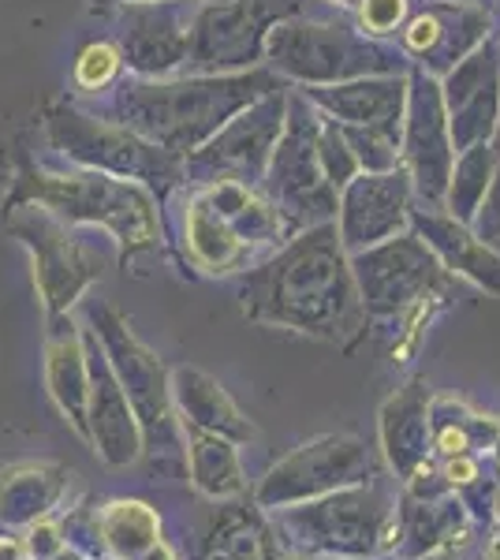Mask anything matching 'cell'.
Masks as SVG:
<instances>
[{
  "label": "cell",
  "instance_id": "277c9868",
  "mask_svg": "<svg viewBox=\"0 0 500 560\" xmlns=\"http://www.w3.org/2000/svg\"><path fill=\"white\" fill-rule=\"evenodd\" d=\"M15 232L26 236V243L38 250V284L45 292L49 311L53 314L63 311V306L75 300L79 288H83L86 280L97 273V269L86 261L83 247H79V243H71L60 229H53V224H45V221L15 224Z\"/></svg>",
  "mask_w": 500,
  "mask_h": 560
},
{
  "label": "cell",
  "instance_id": "3957f363",
  "mask_svg": "<svg viewBox=\"0 0 500 560\" xmlns=\"http://www.w3.org/2000/svg\"><path fill=\"white\" fill-rule=\"evenodd\" d=\"M86 377H90V393H86V433L94 438V445L102 448V456L108 464H131L139 456V427L131 419L127 408V396L116 385L113 370L102 355L86 359Z\"/></svg>",
  "mask_w": 500,
  "mask_h": 560
},
{
  "label": "cell",
  "instance_id": "7a4b0ae2",
  "mask_svg": "<svg viewBox=\"0 0 500 560\" xmlns=\"http://www.w3.org/2000/svg\"><path fill=\"white\" fill-rule=\"evenodd\" d=\"M362 471L359 445H344V441H329V445H314L306 453L292 456L288 464H280L277 471L261 486V504H284L311 497L322 490H333L340 482H351Z\"/></svg>",
  "mask_w": 500,
  "mask_h": 560
},
{
  "label": "cell",
  "instance_id": "7c38bea8",
  "mask_svg": "<svg viewBox=\"0 0 500 560\" xmlns=\"http://www.w3.org/2000/svg\"><path fill=\"white\" fill-rule=\"evenodd\" d=\"M116 68H120V52H116L113 45H105V42H94V45H86V49L79 52L75 83L83 90H102L108 79L116 75Z\"/></svg>",
  "mask_w": 500,
  "mask_h": 560
},
{
  "label": "cell",
  "instance_id": "6da1fadb",
  "mask_svg": "<svg viewBox=\"0 0 500 560\" xmlns=\"http://www.w3.org/2000/svg\"><path fill=\"white\" fill-rule=\"evenodd\" d=\"M23 195H34L38 202L53 210L79 217V221H105L127 240H147L150 236V210L147 198L131 187H120L102 176H23Z\"/></svg>",
  "mask_w": 500,
  "mask_h": 560
},
{
  "label": "cell",
  "instance_id": "e0dca14e",
  "mask_svg": "<svg viewBox=\"0 0 500 560\" xmlns=\"http://www.w3.org/2000/svg\"><path fill=\"white\" fill-rule=\"evenodd\" d=\"M0 560H23V546L15 538H0Z\"/></svg>",
  "mask_w": 500,
  "mask_h": 560
},
{
  "label": "cell",
  "instance_id": "ffe728a7",
  "mask_svg": "<svg viewBox=\"0 0 500 560\" xmlns=\"http://www.w3.org/2000/svg\"><path fill=\"white\" fill-rule=\"evenodd\" d=\"M497 509H500V497H497Z\"/></svg>",
  "mask_w": 500,
  "mask_h": 560
},
{
  "label": "cell",
  "instance_id": "9c48e42d",
  "mask_svg": "<svg viewBox=\"0 0 500 560\" xmlns=\"http://www.w3.org/2000/svg\"><path fill=\"white\" fill-rule=\"evenodd\" d=\"M102 535L116 553L139 557L158 541V516L142 501H116L102 516Z\"/></svg>",
  "mask_w": 500,
  "mask_h": 560
},
{
  "label": "cell",
  "instance_id": "9a60e30c",
  "mask_svg": "<svg viewBox=\"0 0 500 560\" xmlns=\"http://www.w3.org/2000/svg\"><path fill=\"white\" fill-rule=\"evenodd\" d=\"M444 475H449V482L467 486V482H475V478H478V464L460 453V456H452V464H449V471H444Z\"/></svg>",
  "mask_w": 500,
  "mask_h": 560
},
{
  "label": "cell",
  "instance_id": "8fae6325",
  "mask_svg": "<svg viewBox=\"0 0 500 560\" xmlns=\"http://www.w3.org/2000/svg\"><path fill=\"white\" fill-rule=\"evenodd\" d=\"M0 516L8 523L34 520L57 497V482H45V467H23V471L0 475Z\"/></svg>",
  "mask_w": 500,
  "mask_h": 560
},
{
  "label": "cell",
  "instance_id": "4fadbf2b",
  "mask_svg": "<svg viewBox=\"0 0 500 560\" xmlns=\"http://www.w3.org/2000/svg\"><path fill=\"white\" fill-rule=\"evenodd\" d=\"M399 12H404V4H399V0H370V4H367V23L374 26V31H385V26H393L399 20Z\"/></svg>",
  "mask_w": 500,
  "mask_h": 560
},
{
  "label": "cell",
  "instance_id": "5bb4252c",
  "mask_svg": "<svg viewBox=\"0 0 500 560\" xmlns=\"http://www.w3.org/2000/svg\"><path fill=\"white\" fill-rule=\"evenodd\" d=\"M31 549H34V557H49V553H60V538H57V530L49 527V523H42V527H34V535H31Z\"/></svg>",
  "mask_w": 500,
  "mask_h": 560
},
{
  "label": "cell",
  "instance_id": "5b68a950",
  "mask_svg": "<svg viewBox=\"0 0 500 560\" xmlns=\"http://www.w3.org/2000/svg\"><path fill=\"white\" fill-rule=\"evenodd\" d=\"M94 325L102 329L105 345L113 348V363L120 370L127 393L135 396V404H139L142 411V422H147L150 430L165 427V393H161V366L158 359H150L147 351L135 345L131 337L124 332V325L116 322V314L108 311H94Z\"/></svg>",
  "mask_w": 500,
  "mask_h": 560
},
{
  "label": "cell",
  "instance_id": "52a82bcc",
  "mask_svg": "<svg viewBox=\"0 0 500 560\" xmlns=\"http://www.w3.org/2000/svg\"><path fill=\"white\" fill-rule=\"evenodd\" d=\"M49 385L57 396L60 411L75 422L79 433H86V393H90V377H86V359L79 348L71 325H57L49 340Z\"/></svg>",
  "mask_w": 500,
  "mask_h": 560
},
{
  "label": "cell",
  "instance_id": "8992f818",
  "mask_svg": "<svg viewBox=\"0 0 500 560\" xmlns=\"http://www.w3.org/2000/svg\"><path fill=\"white\" fill-rule=\"evenodd\" d=\"M385 520V509L374 493L354 490V493H340L333 501L317 504V509L306 512V523L314 527V541L333 549H370L377 538V527Z\"/></svg>",
  "mask_w": 500,
  "mask_h": 560
},
{
  "label": "cell",
  "instance_id": "d6986e66",
  "mask_svg": "<svg viewBox=\"0 0 500 560\" xmlns=\"http://www.w3.org/2000/svg\"><path fill=\"white\" fill-rule=\"evenodd\" d=\"M486 560H500V535L489 541V549H486Z\"/></svg>",
  "mask_w": 500,
  "mask_h": 560
},
{
  "label": "cell",
  "instance_id": "2e32d148",
  "mask_svg": "<svg viewBox=\"0 0 500 560\" xmlns=\"http://www.w3.org/2000/svg\"><path fill=\"white\" fill-rule=\"evenodd\" d=\"M433 38H438V26H433L430 20H418L411 26V34H407V42L415 45V49H422V45H430Z\"/></svg>",
  "mask_w": 500,
  "mask_h": 560
},
{
  "label": "cell",
  "instance_id": "30bf717a",
  "mask_svg": "<svg viewBox=\"0 0 500 560\" xmlns=\"http://www.w3.org/2000/svg\"><path fill=\"white\" fill-rule=\"evenodd\" d=\"M179 382V396H184V408L190 419L198 422V427H217V430H229V433H251L247 427L240 422V415L229 400H224V393L217 388L213 382H206L202 374H190V370H179L176 374Z\"/></svg>",
  "mask_w": 500,
  "mask_h": 560
},
{
  "label": "cell",
  "instance_id": "ba28073f",
  "mask_svg": "<svg viewBox=\"0 0 500 560\" xmlns=\"http://www.w3.org/2000/svg\"><path fill=\"white\" fill-rule=\"evenodd\" d=\"M190 459H195V482L198 490L213 493V497H232L243 490L240 464L235 453L224 441H217L213 433L190 430Z\"/></svg>",
  "mask_w": 500,
  "mask_h": 560
},
{
  "label": "cell",
  "instance_id": "ac0fdd59",
  "mask_svg": "<svg viewBox=\"0 0 500 560\" xmlns=\"http://www.w3.org/2000/svg\"><path fill=\"white\" fill-rule=\"evenodd\" d=\"M139 560H172V553H168L165 546H158V541H153L150 549H142V553H139Z\"/></svg>",
  "mask_w": 500,
  "mask_h": 560
}]
</instances>
